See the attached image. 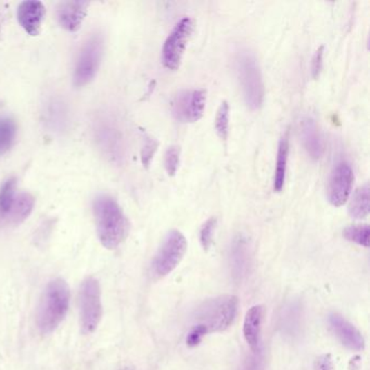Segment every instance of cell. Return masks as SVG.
Here are the masks:
<instances>
[{
	"label": "cell",
	"mask_w": 370,
	"mask_h": 370,
	"mask_svg": "<svg viewBox=\"0 0 370 370\" xmlns=\"http://www.w3.org/2000/svg\"><path fill=\"white\" fill-rule=\"evenodd\" d=\"M208 333V330L206 329V327H203L202 324H195L191 328V331L188 333L187 339H186L188 347H195L200 344L203 338L206 337Z\"/></svg>",
	"instance_id": "d4e9b609"
},
{
	"label": "cell",
	"mask_w": 370,
	"mask_h": 370,
	"mask_svg": "<svg viewBox=\"0 0 370 370\" xmlns=\"http://www.w3.org/2000/svg\"><path fill=\"white\" fill-rule=\"evenodd\" d=\"M206 90L203 89L179 92L172 102L173 115L180 122H198L206 110Z\"/></svg>",
	"instance_id": "9c48e42d"
},
{
	"label": "cell",
	"mask_w": 370,
	"mask_h": 370,
	"mask_svg": "<svg viewBox=\"0 0 370 370\" xmlns=\"http://www.w3.org/2000/svg\"><path fill=\"white\" fill-rule=\"evenodd\" d=\"M157 142L155 140L151 139V138H148L147 144L145 146V150H144V153H142V161H144V164L149 165L150 161L153 157L155 151H157Z\"/></svg>",
	"instance_id": "83f0119b"
},
{
	"label": "cell",
	"mask_w": 370,
	"mask_h": 370,
	"mask_svg": "<svg viewBox=\"0 0 370 370\" xmlns=\"http://www.w3.org/2000/svg\"><path fill=\"white\" fill-rule=\"evenodd\" d=\"M34 206V198L28 193H22L13 202L12 210L9 214V221L13 224L23 222L30 214Z\"/></svg>",
	"instance_id": "ac0fdd59"
},
{
	"label": "cell",
	"mask_w": 370,
	"mask_h": 370,
	"mask_svg": "<svg viewBox=\"0 0 370 370\" xmlns=\"http://www.w3.org/2000/svg\"><path fill=\"white\" fill-rule=\"evenodd\" d=\"M289 132L282 136L279 142L278 151H277L276 170L274 176V191L279 193L282 191L286 183V166H288V157H289Z\"/></svg>",
	"instance_id": "2e32d148"
},
{
	"label": "cell",
	"mask_w": 370,
	"mask_h": 370,
	"mask_svg": "<svg viewBox=\"0 0 370 370\" xmlns=\"http://www.w3.org/2000/svg\"><path fill=\"white\" fill-rule=\"evenodd\" d=\"M69 284L62 278L51 280L41 294L36 311V327L41 335L52 333L69 312Z\"/></svg>",
	"instance_id": "6da1fadb"
},
{
	"label": "cell",
	"mask_w": 370,
	"mask_h": 370,
	"mask_svg": "<svg viewBox=\"0 0 370 370\" xmlns=\"http://www.w3.org/2000/svg\"><path fill=\"white\" fill-rule=\"evenodd\" d=\"M217 220L216 217L208 218L206 223L203 224L200 231V242L202 248L208 251L213 244L214 233H215Z\"/></svg>",
	"instance_id": "603a6c76"
},
{
	"label": "cell",
	"mask_w": 370,
	"mask_h": 370,
	"mask_svg": "<svg viewBox=\"0 0 370 370\" xmlns=\"http://www.w3.org/2000/svg\"><path fill=\"white\" fill-rule=\"evenodd\" d=\"M16 137V124L12 119H0V155L8 151Z\"/></svg>",
	"instance_id": "44dd1931"
},
{
	"label": "cell",
	"mask_w": 370,
	"mask_h": 370,
	"mask_svg": "<svg viewBox=\"0 0 370 370\" xmlns=\"http://www.w3.org/2000/svg\"><path fill=\"white\" fill-rule=\"evenodd\" d=\"M229 113H231V108H229L228 102H222L216 113L215 130L220 138L223 140L228 137Z\"/></svg>",
	"instance_id": "7402d4cb"
},
{
	"label": "cell",
	"mask_w": 370,
	"mask_h": 370,
	"mask_svg": "<svg viewBox=\"0 0 370 370\" xmlns=\"http://www.w3.org/2000/svg\"><path fill=\"white\" fill-rule=\"evenodd\" d=\"M329 324L332 332L345 347L353 351H362L365 347V339L360 330L351 324L344 317L337 313L329 316Z\"/></svg>",
	"instance_id": "8fae6325"
},
{
	"label": "cell",
	"mask_w": 370,
	"mask_h": 370,
	"mask_svg": "<svg viewBox=\"0 0 370 370\" xmlns=\"http://www.w3.org/2000/svg\"><path fill=\"white\" fill-rule=\"evenodd\" d=\"M104 315L101 286L98 279L87 277L79 291V317L81 332L90 335L96 331Z\"/></svg>",
	"instance_id": "5b68a950"
},
{
	"label": "cell",
	"mask_w": 370,
	"mask_h": 370,
	"mask_svg": "<svg viewBox=\"0 0 370 370\" xmlns=\"http://www.w3.org/2000/svg\"><path fill=\"white\" fill-rule=\"evenodd\" d=\"M97 233L104 248L115 250L127 237L128 221L115 199L99 195L94 201Z\"/></svg>",
	"instance_id": "7a4b0ae2"
},
{
	"label": "cell",
	"mask_w": 370,
	"mask_h": 370,
	"mask_svg": "<svg viewBox=\"0 0 370 370\" xmlns=\"http://www.w3.org/2000/svg\"><path fill=\"white\" fill-rule=\"evenodd\" d=\"M354 174L347 162H340L331 172L328 184V200L335 208L344 206L352 191Z\"/></svg>",
	"instance_id": "30bf717a"
},
{
	"label": "cell",
	"mask_w": 370,
	"mask_h": 370,
	"mask_svg": "<svg viewBox=\"0 0 370 370\" xmlns=\"http://www.w3.org/2000/svg\"><path fill=\"white\" fill-rule=\"evenodd\" d=\"M193 28V20L188 17L178 21L173 28L162 49V61L166 69L177 70L179 68Z\"/></svg>",
	"instance_id": "52a82bcc"
},
{
	"label": "cell",
	"mask_w": 370,
	"mask_h": 370,
	"mask_svg": "<svg viewBox=\"0 0 370 370\" xmlns=\"http://www.w3.org/2000/svg\"><path fill=\"white\" fill-rule=\"evenodd\" d=\"M322 64H324V46H320L317 49L313 57L312 61V77L313 79H317L320 77V72L322 70Z\"/></svg>",
	"instance_id": "484cf974"
},
{
	"label": "cell",
	"mask_w": 370,
	"mask_h": 370,
	"mask_svg": "<svg viewBox=\"0 0 370 370\" xmlns=\"http://www.w3.org/2000/svg\"><path fill=\"white\" fill-rule=\"evenodd\" d=\"M264 312L263 305H254L249 309L244 317V337L252 351L257 350L260 345Z\"/></svg>",
	"instance_id": "9a60e30c"
},
{
	"label": "cell",
	"mask_w": 370,
	"mask_h": 370,
	"mask_svg": "<svg viewBox=\"0 0 370 370\" xmlns=\"http://www.w3.org/2000/svg\"><path fill=\"white\" fill-rule=\"evenodd\" d=\"M187 251V240L180 231H171L157 250L153 261V274L165 277L179 265Z\"/></svg>",
	"instance_id": "8992f818"
},
{
	"label": "cell",
	"mask_w": 370,
	"mask_h": 370,
	"mask_svg": "<svg viewBox=\"0 0 370 370\" xmlns=\"http://www.w3.org/2000/svg\"><path fill=\"white\" fill-rule=\"evenodd\" d=\"M122 370H133V369H130V368H124V369H122Z\"/></svg>",
	"instance_id": "f1b7e54d"
},
{
	"label": "cell",
	"mask_w": 370,
	"mask_h": 370,
	"mask_svg": "<svg viewBox=\"0 0 370 370\" xmlns=\"http://www.w3.org/2000/svg\"><path fill=\"white\" fill-rule=\"evenodd\" d=\"M104 41L98 35L92 36L79 52L75 71H74V83L77 86H84L92 81L99 68L101 60Z\"/></svg>",
	"instance_id": "ba28073f"
},
{
	"label": "cell",
	"mask_w": 370,
	"mask_h": 370,
	"mask_svg": "<svg viewBox=\"0 0 370 370\" xmlns=\"http://www.w3.org/2000/svg\"><path fill=\"white\" fill-rule=\"evenodd\" d=\"M45 16V7L41 1H23L18 8V20L26 33L35 36L39 34Z\"/></svg>",
	"instance_id": "5bb4252c"
},
{
	"label": "cell",
	"mask_w": 370,
	"mask_h": 370,
	"mask_svg": "<svg viewBox=\"0 0 370 370\" xmlns=\"http://www.w3.org/2000/svg\"><path fill=\"white\" fill-rule=\"evenodd\" d=\"M300 136L303 147L312 160H320L324 153L322 136L312 117H303L300 122Z\"/></svg>",
	"instance_id": "7c38bea8"
},
{
	"label": "cell",
	"mask_w": 370,
	"mask_h": 370,
	"mask_svg": "<svg viewBox=\"0 0 370 370\" xmlns=\"http://www.w3.org/2000/svg\"><path fill=\"white\" fill-rule=\"evenodd\" d=\"M314 370H335L333 360L329 354L320 355L314 362Z\"/></svg>",
	"instance_id": "4316f807"
},
{
	"label": "cell",
	"mask_w": 370,
	"mask_h": 370,
	"mask_svg": "<svg viewBox=\"0 0 370 370\" xmlns=\"http://www.w3.org/2000/svg\"><path fill=\"white\" fill-rule=\"evenodd\" d=\"M235 62L246 106L251 110H259L263 104L265 89L257 59L248 49H241Z\"/></svg>",
	"instance_id": "3957f363"
},
{
	"label": "cell",
	"mask_w": 370,
	"mask_h": 370,
	"mask_svg": "<svg viewBox=\"0 0 370 370\" xmlns=\"http://www.w3.org/2000/svg\"><path fill=\"white\" fill-rule=\"evenodd\" d=\"M343 237L347 240L354 242L358 246L368 248L370 244V229L368 225L349 226L343 231Z\"/></svg>",
	"instance_id": "d6986e66"
},
{
	"label": "cell",
	"mask_w": 370,
	"mask_h": 370,
	"mask_svg": "<svg viewBox=\"0 0 370 370\" xmlns=\"http://www.w3.org/2000/svg\"><path fill=\"white\" fill-rule=\"evenodd\" d=\"M180 149L176 146H172L166 150L165 153L164 165L165 170L168 175L174 176L179 168Z\"/></svg>",
	"instance_id": "cb8c5ba5"
},
{
	"label": "cell",
	"mask_w": 370,
	"mask_h": 370,
	"mask_svg": "<svg viewBox=\"0 0 370 370\" xmlns=\"http://www.w3.org/2000/svg\"><path fill=\"white\" fill-rule=\"evenodd\" d=\"M14 191H16V180L11 178L7 180L1 188H0V214L9 216L12 210L14 198Z\"/></svg>",
	"instance_id": "ffe728a7"
},
{
	"label": "cell",
	"mask_w": 370,
	"mask_h": 370,
	"mask_svg": "<svg viewBox=\"0 0 370 370\" xmlns=\"http://www.w3.org/2000/svg\"><path fill=\"white\" fill-rule=\"evenodd\" d=\"M369 185L365 184L355 191L349 206V213L355 220H364L369 214Z\"/></svg>",
	"instance_id": "e0dca14e"
},
{
	"label": "cell",
	"mask_w": 370,
	"mask_h": 370,
	"mask_svg": "<svg viewBox=\"0 0 370 370\" xmlns=\"http://www.w3.org/2000/svg\"><path fill=\"white\" fill-rule=\"evenodd\" d=\"M87 6L88 3L85 1H64L59 3L57 17L60 26L68 31H77L86 16Z\"/></svg>",
	"instance_id": "4fadbf2b"
},
{
	"label": "cell",
	"mask_w": 370,
	"mask_h": 370,
	"mask_svg": "<svg viewBox=\"0 0 370 370\" xmlns=\"http://www.w3.org/2000/svg\"><path fill=\"white\" fill-rule=\"evenodd\" d=\"M239 300L235 295H221L208 300L195 313L197 324L210 332L225 331L231 327L238 314Z\"/></svg>",
	"instance_id": "277c9868"
}]
</instances>
